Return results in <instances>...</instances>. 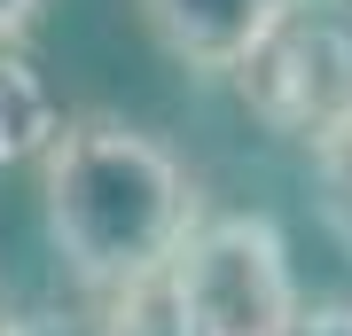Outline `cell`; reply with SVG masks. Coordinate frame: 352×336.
Instances as JSON below:
<instances>
[{
  "label": "cell",
  "instance_id": "obj_3",
  "mask_svg": "<svg viewBox=\"0 0 352 336\" xmlns=\"http://www.w3.org/2000/svg\"><path fill=\"white\" fill-rule=\"evenodd\" d=\"M180 313L204 336H282L298 321V274H289V243L266 212H227L196 219L188 243L164 266Z\"/></svg>",
  "mask_w": 352,
  "mask_h": 336
},
{
  "label": "cell",
  "instance_id": "obj_5",
  "mask_svg": "<svg viewBox=\"0 0 352 336\" xmlns=\"http://www.w3.org/2000/svg\"><path fill=\"white\" fill-rule=\"evenodd\" d=\"M55 125H63V110H55V94H47V78H39V63L16 55V47H0V164L47 157Z\"/></svg>",
  "mask_w": 352,
  "mask_h": 336
},
{
  "label": "cell",
  "instance_id": "obj_2",
  "mask_svg": "<svg viewBox=\"0 0 352 336\" xmlns=\"http://www.w3.org/2000/svg\"><path fill=\"white\" fill-rule=\"evenodd\" d=\"M235 94L274 141H329L352 117V0H282L235 63Z\"/></svg>",
  "mask_w": 352,
  "mask_h": 336
},
{
  "label": "cell",
  "instance_id": "obj_7",
  "mask_svg": "<svg viewBox=\"0 0 352 336\" xmlns=\"http://www.w3.org/2000/svg\"><path fill=\"white\" fill-rule=\"evenodd\" d=\"M314 203H321V227L337 235V250L352 258V117L329 141H314Z\"/></svg>",
  "mask_w": 352,
  "mask_h": 336
},
{
  "label": "cell",
  "instance_id": "obj_11",
  "mask_svg": "<svg viewBox=\"0 0 352 336\" xmlns=\"http://www.w3.org/2000/svg\"><path fill=\"white\" fill-rule=\"evenodd\" d=\"M0 328H8V321H0Z\"/></svg>",
  "mask_w": 352,
  "mask_h": 336
},
{
  "label": "cell",
  "instance_id": "obj_1",
  "mask_svg": "<svg viewBox=\"0 0 352 336\" xmlns=\"http://www.w3.org/2000/svg\"><path fill=\"white\" fill-rule=\"evenodd\" d=\"M39 219L78 289L149 282L196 227V180L157 133L126 125L118 110H71L39 157Z\"/></svg>",
  "mask_w": 352,
  "mask_h": 336
},
{
  "label": "cell",
  "instance_id": "obj_4",
  "mask_svg": "<svg viewBox=\"0 0 352 336\" xmlns=\"http://www.w3.org/2000/svg\"><path fill=\"white\" fill-rule=\"evenodd\" d=\"M133 8H141V32L173 63H188L204 78H235V63L258 47L282 0H133Z\"/></svg>",
  "mask_w": 352,
  "mask_h": 336
},
{
  "label": "cell",
  "instance_id": "obj_9",
  "mask_svg": "<svg viewBox=\"0 0 352 336\" xmlns=\"http://www.w3.org/2000/svg\"><path fill=\"white\" fill-rule=\"evenodd\" d=\"M0 336H102V328H87V321H71V313H32V321H8Z\"/></svg>",
  "mask_w": 352,
  "mask_h": 336
},
{
  "label": "cell",
  "instance_id": "obj_8",
  "mask_svg": "<svg viewBox=\"0 0 352 336\" xmlns=\"http://www.w3.org/2000/svg\"><path fill=\"white\" fill-rule=\"evenodd\" d=\"M282 336H352V305H298Z\"/></svg>",
  "mask_w": 352,
  "mask_h": 336
},
{
  "label": "cell",
  "instance_id": "obj_10",
  "mask_svg": "<svg viewBox=\"0 0 352 336\" xmlns=\"http://www.w3.org/2000/svg\"><path fill=\"white\" fill-rule=\"evenodd\" d=\"M39 8H47V0H0V47H16V39L39 24Z\"/></svg>",
  "mask_w": 352,
  "mask_h": 336
},
{
  "label": "cell",
  "instance_id": "obj_6",
  "mask_svg": "<svg viewBox=\"0 0 352 336\" xmlns=\"http://www.w3.org/2000/svg\"><path fill=\"white\" fill-rule=\"evenodd\" d=\"M102 336H204V328L180 313L173 282L149 274V282H133V289H118V298H110V328H102Z\"/></svg>",
  "mask_w": 352,
  "mask_h": 336
}]
</instances>
